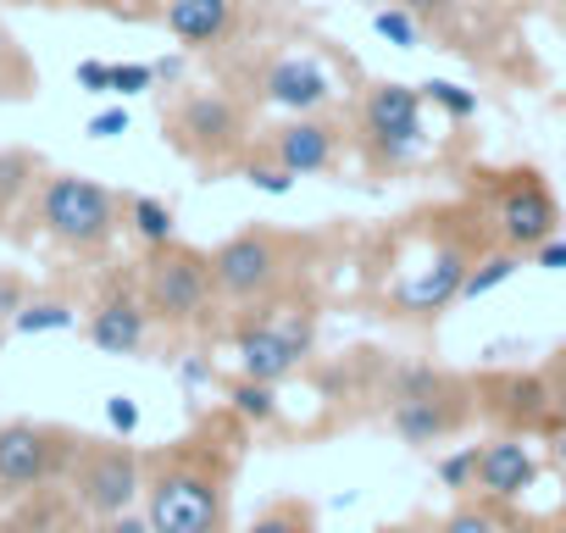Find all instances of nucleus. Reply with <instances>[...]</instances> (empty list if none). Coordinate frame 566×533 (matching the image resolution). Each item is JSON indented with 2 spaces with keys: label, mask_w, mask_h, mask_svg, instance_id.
<instances>
[{
  "label": "nucleus",
  "mask_w": 566,
  "mask_h": 533,
  "mask_svg": "<svg viewBox=\"0 0 566 533\" xmlns=\"http://www.w3.org/2000/svg\"><path fill=\"white\" fill-rule=\"evenodd\" d=\"M489 222H494V244H511V250L533 255L544 239L560 233V200L549 195V184L533 167H516V173H505Z\"/></svg>",
  "instance_id": "obj_11"
},
{
  "label": "nucleus",
  "mask_w": 566,
  "mask_h": 533,
  "mask_svg": "<svg viewBox=\"0 0 566 533\" xmlns=\"http://www.w3.org/2000/svg\"><path fill=\"white\" fill-rule=\"evenodd\" d=\"M84 439L56 422H0V494H29L51 478H67Z\"/></svg>",
  "instance_id": "obj_9"
},
{
  "label": "nucleus",
  "mask_w": 566,
  "mask_h": 533,
  "mask_svg": "<svg viewBox=\"0 0 566 533\" xmlns=\"http://www.w3.org/2000/svg\"><path fill=\"white\" fill-rule=\"evenodd\" d=\"M538 483V456L527 445V433H494L489 445H478V478L472 489L489 500H522Z\"/></svg>",
  "instance_id": "obj_16"
},
{
  "label": "nucleus",
  "mask_w": 566,
  "mask_h": 533,
  "mask_svg": "<svg viewBox=\"0 0 566 533\" xmlns=\"http://www.w3.org/2000/svg\"><path fill=\"white\" fill-rule=\"evenodd\" d=\"M266 156H272V161H283L295 178H317V173H328V167L339 161V128L306 112V117H295V123L272 128Z\"/></svg>",
  "instance_id": "obj_17"
},
{
  "label": "nucleus",
  "mask_w": 566,
  "mask_h": 533,
  "mask_svg": "<svg viewBox=\"0 0 566 533\" xmlns=\"http://www.w3.org/2000/svg\"><path fill=\"white\" fill-rule=\"evenodd\" d=\"M400 7H406L417 23H428V18H439V23H444V18H450V0H400Z\"/></svg>",
  "instance_id": "obj_38"
},
{
  "label": "nucleus",
  "mask_w": 566,
  "mask_h": 533,
  "mask_svg": "<svg viewBox=\"0 0 566 533\" xmlns=\"http://www.w3.org/2000/svg\"><path fill=\"white\" fill-rule=\"evenodd\" d=\"M145 90H156V67L150 62H112V95H145Z\"/></svg>",
  "instance_id": "obj_30"
},
{
  "label": "nucleus",
  "mask_w": 566,
  "mask_h": 533,
  "mask_svg": "<svg viewBox=\"0 0 566 533\" xmlns=\"http://www.w3.org/2000/svg\"><path fill=\"white\" fill-rule=\"evenodd\" d=\"M161 23L184 51H217L239 23V0H167Z\"/></svg>",
  "instance_id": "obj_18"
},
{
  "label": "nucleus",
  "mask_w": 566,
  "mask_h": 533,
  "mask_svg": "<svg viewBox=\"0 0 566 533\" xmlns=\"http://www.w3.org/2000/svg\"><path fill=\"white\" fill-rule=\"evenodd\" d=\"M433 533H516V516H511L505 500L478 494V500H461Z\"/></svg>",
  "instance_id": "obj_20"
},
{
  "label": "nucleus",
  "mask_w": 566,
  "mask_h": 533,
  "mask_svg": "<svg viewBox=\"0 0 566 533\" xmlns=\"http://www.w3.org/2000/svg\"><path fill=\"white\" fill-rule=\"evenodd\" d=\"M439 483L444 489H455V494H472V478H478V445H461V450H450V456H439Z\"/></svg>",
  "instance_id": "obj_28"
},
{
  "label": "nucleus",
  "mask_w": 566,
  "mask_h": 533,
  "mask_svg": "<svg viewBox=\"0 0 566 533\" xmlns=\"http://www.w3.org/2000/svg\"><path fill=\"white\" fill-rule=\"evenodd\" d=\"M533 266H544V273H566V233L544 239V244L533 250Z\"/></svg>",
  "instance_id": "obj_36"
},
{
  "label": "nucleus",
  "mask_w": 566,
  "mask_h": 533,
  "mask_svg": "<svg viewBox=\"0 0 566 533\" xmlns=\"http://www.w3.org/2000/svg\"><path fill=\"white\" fill-rule=\"evenodd\" d=\"M7 323H12L18 339H34V334H67V328H78V312L67 301H23Z\"/></svg>",
  "instance_id": "obj_24"
},
{
  "label": "nucleus",
  "mask_w": 566,
  "mask_h": 533,
  "mask_svg": "<svg viewBox=\"0 0 566 533\" xmlns=\"http://www.w3.org/2000/svg\"><path fill=\"white\" fill-rule=\"evenodd\" d=\"M139 295H145L150 317L167 323V328H206L217 317V306H222L217 279H211V255L184 244V239H167V244L145 250Z\"/></svg>",
  "instance_id": "obj_3"
},
{
  "label": "nucleus",
  "mask_w": 566,
  "mask_h": 533,
  "mask_svg": "<svg viewBox=\"0 0 566 533\" xmlns=\"http://www.w3.org/2000/svg\"><path fill=\"white\" fill-rule=\"evenodd\" d=\"M178 384H184V389H211V384H217V367H211L206 356H184V362H178Z\"/></svg>",
  "instance_id": "obj_34"
},
{
  "label": "nucleus",
  "mask_w": 566,
  "mask_h": 533,
  "mask_svg": "<svg viewBox=\"0 0 566 533\" xmlns=\"http://www.w3.org/2000/svg\"><path fill=\"white\" fill-rule=\"evenodd\" d=\"M417 90H422L428 106H439V112L455 117V123L478 117V90H461V84H450V79H428V84H417Z\"/></svg>",
  "instance_id": "obj_26"
},
{
  "label": "nucleus",
  "mask_w": 566,
  "mask_h": 533,
  "mask_svg": "<svg viewBox=\"0 0 566 533\" xmlns=\"http://www.w3.org/2000/svg\"><path fill=\"white\" fill-rule=\"evenodd\" d=\"M90 7H106L117 18H161L167 0H90Z\"/></svg>",
  "instance_id": "obj_35"
},
{
  "label": "nucleus",
  "mask_w": 566,
  "mask_h": 533,
  "mask_svg": "<svg viewBox=\"0 0 566 533\" xmlns=\"http://www.w3.org/2000/svg\"><path fill=\"white\" fill-rule=\"evenodd\" d=\"M34 217L67 250H106L117 239V228L128 222L123 195L106 189V184H95V178H84V173H51L40 184Z\"/></svg>",
  "instance_id": "obj_6"
},
{
  "label": "nucleus",
  "mask_w": 566,
  "mask_h": 533,
  "mask_svg": "<svg viewBox=\"0 0 566 533\" xmlns=\"http://www.w3.org/2000/svg\"><path fill=\"white\" fill-rule=\"evenodd\" d=\"M233 356H239V373H244V378H261V384L295 378L301 362L312 356V317H301V312L272 317V312L261 306V317L239 323Z\"/></svg>",
  "instance_id": "obj_10"
},
{
  "label": "nucleus",
  "mask_w": 566,
  "mask_h": 533,
  "mask_svg": "<svg viewBox=\"0 0 566 533\" xmlns=\"http://www.w3.org/2000/svg\"><path fill=\"white\" fill-rule=\"evenodd\" d=\"M489 250L483 239V211L455 200V206H433L422 217H411L389 250H384V301L400 317H444L450 306H461V284L472 273V261Z\"/></svg>",
  "instance_id": "obj_2"
},
{
  "label": "nucleus",
  "mask_w": 566,
  "mask_h": 533,
  "mask_svg": "<svg viewBox=\"0 0 566 533\" xmlns=\"http://www.w3.org/2000/svg\"><path fill=\"white\" fill-rule=\"evenodd\" d=\"M67 489H73V505L95 522L134 511V500H145V456L128 439H84L67 472Z\"/></svg>",
  "instance_id": "obj_8"
},
{
  "label": "nucleus",
  "mask_w": 566,
  "mask_h": 533,
  "mask_svg": "<svg viewBox=\"0 0 566 533\" xmlns=\"http://www.w3.org/2000/svg\"><path fill=\"white\" fill-rule=\"evenodd\" d=\"M522 273V250H511V244H489L478 261H472V273H467V284H461V301H483L489 290H500L505 279H516Z\"/></svg>",
  "instance_id": "obj_21"
},
{
  "label": "nucleus",
  "mask_w": 566,
  "mask_h": 533,
  "mask_svg": "<svg viewBox=\"0 0 566 533\" xmlns=\"http://www.w3.org/2000/svg\"><path fill=\"white\" fill-rule=\"evenodd\" d=\"M23 306V284L18 279H0V317H12Z\"/></svg>",
  "instance_id": "obj_39"
},
{
  "label": "nucleus",
  "mask_w": 566,
  "mask_h": 533,
  "mask_svg": "<svg viewBox=\"0 0 566 533\" xmlns=\"http://www.w3.org/2000/svg\"><path fill=\"white\" fill-rule=\"evenodd\" d=\"M250 95H255L261 106H277V112L306 117V112H317V106L334 101V73H328L317 56H272V62H261V73L250 79Z\"/></svg>",
  "instance_id": "obj_14"
},
{
  "label": "nucleus",
  "mask_w": 566,
  "mask_h": 533,
  "mask_svg": "<svg viewBox=\"0 0 566 533\" xmlns=\"http://www.w3.org/2000/svg\"><path fill=\"white\" fill-rule=\"evenodd\" d=\"M73 84L84 95H112V62H78L73 67Z\"/></svg>",
  "instance_id": "obj_32"
},
{
  "label": "nucleus",
  "mask_w": 566,
  "mask_h": 533,
  "mask_svg": "<svg viewBox=\"0 0 566 533\" xmlns=\"http://www.w3.org/2000/svg\"><path fill=\"white\" fill-rule=\"evenodd\" d=\"M361 134L367 145L395 167L422 150V90L411 84H373L361 101Z\"/></svg>",
  "instance_id": "obj_13"
},
{
  "label": "nucleus",
  "mask_w": 566,
  "mask_h": 533,
  "mask_svg": "<svg viewBox=\"0 0 566 533\" xmlns=\"http://www.w3.org/2000/svg\"><path fill=\"white\" fill-rule=\"evenodd\" d=\"M478 411L494 417L505 433H538V428H555L560 417V395L544 373H489L478 389H472Z\"/></svg>",
  "instance_id": "obj_12"
},
{
  "label": "nucleus",
  "mask_w": 566,
  "mask_h": 533,
  "mask_svg": "<svg viewBox=\"0 0 566 533\" xmlns=\"http://www.w3.org/2000/svg\"><path fill=\"white\" fill-rule=\"evenodd\" d=\"M378 533H417V527H406V522H395V527H378Z\"/></svg>",
  "instance_id": "obj_40"
},
{
  "label": "nucleus",
  "mask_w": 566,
  "mask_h": 533,
  "mask_svg": "<svg viewBox=\"0 0 566 533\" xmlns=\"http://www.w3.org/2000/svg\"><path fill=\"white\" fill-rule=\"evenodd\" d=\"M472 406H478L472 389L461 378L428 367V362H406V367L389 373V428L417 450L444 445L450 433H461Z\"/></svg>",
  "instance_id": "obj_4"
},
{
  "label": "nucleus",
  "mask_w": 566,
  "mask_h": 533,
  "mask_svg": "<svg viewBox=\"0 0 566 533\" xmlns=\"http://www.w3.org/2000/svg\"><path fill=\"white\" fill-rule=\"evenodd\" d=\"M95 533H150V522H145V516H134V511H117V516H101V522H95Z\"/></svg>",
  "instance_id": "obj_37"
},
{
  "label": "nucleus",
  "mask_w": 566,
  "mask_h": 533,
  "mask_svg": "<svg viewBox=\"0 0 566 533\" xmlns=\"http://www.w3.org/2000/svg\"><path fill=\"white\" fill-rule=\"evenodd\" d=\"M18 7H56V0H18Z\"/></svg>",
  "instance_id": "obj_41"
},
{
  "label": "nucleus",
  "mask_w": 566,
  "mask_h": 533,
  "mask_svg": "<svg viewBox=\"0 0 566 533\" xmlns=\"http://www.w3.org/2000/svg\"><path fill=\"white\" fill-rule=\"evenodd\" d=\"M244 533H323V527H317V505H312V500L283 494V500L261 505V511L250 516Z\"/></svg>",
  "instance_id": "obj_22"
},
{
  "label": "nucleus",
  "mask_w": 566,
  "mask_h": 533,
  "mask_svg": "<svg viewBox=\"0 0 566 533\" xmlns=\"http://www.w3.org/2000/svg\"><path fill=\"white\" fill-rule=\"evenodd\" d=\"M34 173H40V156L34 150H0V217H7L34 189Z\"/></svg>",
  "instance_id": "obj_25"
},
{
  "label": "nucleus",
  "mask_w": 566,
  "mask_h": 533,
  "mask_svg": "<svg viewBox=\"0 0 566 533\" xmlns=\"http://www.w3.org/2000/svg\"><path fill=\"white\" fill-rule=\"evenodd\" d=\"M228 411L244 422V428H272L277 417H283V406H277V384H261V378H233L228 384Z\"/></svg>",
  "instance_id": "obj_19"
},
{
  "label": "nucleus",
  "mask_w": 566,
  "mask_h": 533,
  "mask_svg": "<svg viewBox=\"0 0 566 533\" xmlns=\"http://www.w3.org/2000/svg\"><path fill=\"white\" fill-rule=\"evenodd\" d=\"M250 7H277V0H250Z\"/></svg>",
  "instance_id": "obj_42"
},
{
  "label": "nucleus",
  "mask_w": 566,
  "mask_h": 533,
  "mask_svg": "<svg viewBox=\"0 0 566 533\" xmlns=\"http://www.w3.org/2000/svg\"><path fill=\"white\" fill-rule=\"evenodd\" d=\"M161 134L172 139L178 156L200 167H228L250 145V112L228 90H184L172 112L161 117Z\"/></svg>",
  "instance_id": "obj_7"
},
{
  "label": "nucleus",
  "mask_w": 566,
  "mask_h": 533,
  "mask_svg": "<svg viewBox=\"0 0 566 533\" xmlns=\"http://www.w3.org/2000/svg\"><path fill=\"white\" fill-rule=\"evenodd\" d=\"M123 211H128V228L139 233V244H145V250H150V244L178 239V217H172V206H167V200H156V195H128V200H123Z\"/></svg>",
  "instance_id": "obj_23"
},
{
  "label": "nucleus",
  "mask_w": 566,
  "mask_h": 533,
  "mask_svg": "<svg viewBox=\"0 0 566 533\" xmlns=\"http://www.w3.org/2000/svg\"><path fill=\"white\" fill-rule=\"evenodd\" d=\"M84 134H90V139H117V134H128V106H106V112H95V117L84 123Z\"/></svg>",
  "instance_id": "obj_33"
},
{
  "label": "nucleus",
  "mask_w": 566,
  "mask_h": 533,
  "mask_svg": "<svg viewBox=\"0 0 566 533\" xmlns=\"http://www.w3.org/2000/svg\"><path fill=\"white\" fill-rule=\"evenodd\" d=\"M373 29H378V40H389L395 51H417V45H422V29H417V18H411L406 7L373 12Z\"/></svg>",
  "instance_id": "obj_27"
},
{
  "label": "nucleus",
  "mask_w": 566,
  "mask_h": 533,
  "mask_svg": "<svg viewBox=\"0 0 566 533\" xmlns=\"http://www.w3.org/2000/svg\"><path fill=\"white\" fill-rule=\"evenodd\" d=\"M244 433L250 428L233 411H217L189 439H178L145 461L150 533H228V500H233Z\"/></svg>",
  "instance_id": "obj_1"
},
{
  "label": "nucleus",
  "mask_w": 566,
  "mask_h": 533,
  "mask_svg": "<svg viewBox=\"0 0 566 533\" xmlns=\"http://www.w3.org/2000/svg\"><path fill=\"white\" fill-rule=\"evenodd\" d=\"M106 422H112L117 439H134V428H139V406H134V395H112V400H106Z\"/></svg>",
  "instance_id": "obj_31"
},
{
  "label": "nucleus",
  "mask_w": 566,
  "mask_h": 533,
  "mask_svg": "<svg viewBox=\"0 0 566 533\" xmlns=\"http://www.w3.org/2000/svg\"><path fill=\"white\" fill-rule=\"evenodd\" d=\"M295 239L290 233H277V228H239L228 233L217 250H211V279H217V295L222 306H272V295L290 284L295 273Z\"/></svg>",
  "instance_id": "obj_5"
},
{
  "label": "nucleus",
  "mask_w": 566,
  "mask_h": 533,
  "mask_svg": "<svg viewBox=\"0 0 566 533\" xmlns=\"http://www.w3.org/2000/svg\"><path fill=\"white\" fill-rule=\"evenodd\" d=\"M150 306H145V295L139 290H106L101 301H95V312H90V323H84V334H90V345L101 351V356H139L145 345H150Z\"/></svg>",
  "instance_id": "obj_15"
},
{
  "label": "nucleus",
  "mask_w": 566,
  "mask_h": 533,
  "mask_svg": "<svg viewBox=\"0 0 566 533\" xmlns=\"http://www.w3.org/2000/svg\"><path fill=\"white\" fill-rule=\"evenodd\" d=\"M244 184L250 189H261V195H272V200H283V195H290L295 189V173L290 167H283V161H244Z\"/></svg>",
  "instance_id": "obj_29"
}]
</instances>
